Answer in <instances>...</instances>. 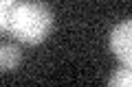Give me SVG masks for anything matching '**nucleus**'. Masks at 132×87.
I'll return each mask as SVG.
<instances>
[{
  "label": "nucleus",
  "instance_id": "1",
  "mask_svg": "<svg viewBox=\"0 0 132 87\" xmlns=\"http://www.w3.org/2000/svg\"><path fill=\"white\" fill-rule=\"evenodd\" d=\"M53 22H55L53 11L44 2H40V0L18 2L9 33L27 46H35L48 37V33L53 31Z\"/></svg>",
  "mask_w": 132,
  "mask_h": 87
},
{
  "label": "nucleus",
  "instance_id": "3",
  "mask_svg": "<svg viewBox=\"0 0 132 87\" xmlns=\"http://www.w3.org/2000/svg\"><path fill=\"white\" fill-rule=\"evenodd\" d=\"M22 61V52L20 48L11 46V44H0V72H11L15 70Z\"/></svg>",
  "mask_w": 132,
  "mask_h": 87
},
{
  "label": "nucleus",
  "instance_id": "2",
  "mask_svg": "<svg viewBox=\"0 0 132 87\" xmlns=\"http://www.w3.org/2000/svg\"><path fill=\"white\" fill-rule=\"evenodd\" d=\"M108 46H110V50L114 52V57H117L123 65L130 68V63H132V22L130 20H123V22H119L117 26L112 28Z\"/></svg>",
  "mask_w": 132,
  "mask_h": 87
},
{
  "label": "nucleus",
  "instance_id": "6",
  "mask_svg": "<svg viewBox=\"0 0 132 87\" xmlns=\"http://www.w3.org/2000/svg\"><path fill=\"white\" fill-rule=\"evenodd\" d=\"M13 2H20V0H0V5H13Z\"/></svg>",
  "mask_w": 132,
  "mask_h": 87
},
{
  "label": "nucleus",
  "instance_id": "4",
  "mask_svg": "<svg viewBox=\"0 0 132 87\" xmlns=\"http://www.w3.org/2000/svg\"><path fill=\"white\" fill-rule=\"evenodd\" d=\"M108 85L110 87H130L132 85V72H130V68L126 65V68L117 70V72L108 78Z\"/></svg>",
  "mask_w": 132,
  "mask_h": 87
},
{
  "label": "nucleus",
  "instance_id": "5",
  "mask_svg": "<svg viewBox=\"0 0 132 87\" xmlns=\"http://www.w3.org/2000/svg\"><path fill=\"white\" fill-rule=\"evenodd\" d=\"M15 5H0V33H9L11 31V22H13V11Z\"/></svg>",
  "mask_w": 132,
  "mask_h": 87
}]
</instances>
